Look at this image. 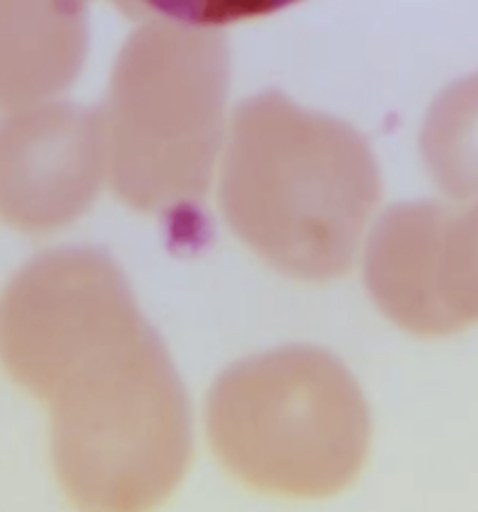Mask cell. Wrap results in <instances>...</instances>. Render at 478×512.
<instances>
[{"mask_svg": "<svg viewBox=\"0 0 478 512\" xmlns=\"http://www.w3.org/2000/svg\"><path fill=\"white\" fill-rule=\"evenodd\" d=\"M51 457L85 510H148L182 484L194 450L184 384L150 324L97 348L51 394Z\"/></svg>", "mask_w": 478, "mask_h": 512, "instance_id": "7a4b0ae2", "label": "cell"}, {"mask_svg": "<svg viewBox=\"0 0 478 512\" xmlns=\"http://www.w3.org/2000/svg\"><path fill=\"white\" fill-rule=\"evenodd\" d=\"M437 290L459 331L478 322V201L447 220Z\"/></svg>", "mask_w": 478, "mask_h": 512, "instance_id": "30bf717a", "label": "cell"}, {"mask_svg": "<svg viewBox=\"0 0 478 512\" xmlns=\"http://www.w3.org/2000/svg\"><path fill=\"white\" fill-rule=\"evenodd\" d=\"M206 428L223 467L256 491L329 498L358 479L372 421L336 356L288 346L244 358L213 384Z\"/></svg>", "mask_w": 478, "mask_h": 512, "instance_id": "277c9868", "label": "cell"}, {"mask_svg": "<svg viewBox=\"0 0 478 512\" xmlns=\"http://www.w3.org/2000/svg\"><path fill=\"white\" fill-rule=\"evenodd\" d=\"M227 87L223 29L148 20L128 37L102 107L109 177L126 206L191 223L223 145Z\"/></svg>", "mask_w": 478, "mask_h": 512, "instance_id": "3957f363", "label": "cell"}, {"mask_svg": "<svg viewBox=\"0 0 478 512\" xmlns=\"http://www.w3.org/2000/svg\"><path fill=\"white\" fill-rule=\"evenodd\" d=\"M145 319L124 271L104 249L58 247L27 261L0 295V363L49 401L80 360Z\"/></svg>", "mask_w": 478, "mask_h": 512, "instance_id": "5b68a950", "label": "cell"}, {"mask_svg": "<svg viewBox=\"0 0 478 512\" xmlns=\"http://www.w3.org/2000/svg\"><path fill=\"white\" fill-rule=\"evenodd\" d=\"M109 167L102 107L39 102L0 119V220L44 235L87 213Z\"/></svg>", "mask_w": 478, "mask_h": 512, "instance_id": "8992f818", "label": "cell"}, {"mask_svg": "<svg viewBox=\"0 0 478 512\" xmlns=\"http://www.w3.org/2000/svg\"><path fill=\"white\" fill-rule=\"evenodd\" d=\"M452 211L437 201H404L384 211L365 249L370 298L396 327L418 336L454 334L437 290V269Z\"/></svg>", "mask_w": 478, "mask_h": 512, "instance_id": "52a82bcc", "label": "cell"}, {"mask_svg": "<svg viewBox=\"0 0 478 512\" xmlns=\"http://www.w3.org/2000/svg\"><path fill=\"white\" fill-rule=\"evenodd\" d=\"M421 153L454 201L478 199V71L447 85L425 114Z\"/></svg>", "mask_w": 478, "mask_h": 512, "instance_id": "9c48e42d", "label": "cell"}, {"mask_svg": "<svg viewBox=\"0 0 478 512\" xmlns=\"http://www.w3.org/2000/svg\"><path fill=\"white\" fill-rule=\"evenodd\" d=\"M131 20H169L189 27H215L273 15L302 0H112Z\"/></svg>", "mask_w": 478, "mask_h": 512, "instance_id": "8fae6325", "label": "cell"}, {"mask_svg": "<svg viewBox=\"0 0 478 512\" xmlns=\"http://www.w3.org/2000/svg\"><path fill=\"white\" fill-rule=\"evenodd\" d=\"M380 196L377 157L346 121L276 90L232 112L220 206L232 232L276 271L300 281L351 271Z\"/></svg>", "mask_w": 478, "mask_h": 512, "instance_id": "6da1fadb", "label": "cell"}, {"mask_svg": "<svg viewBox=\"0 0 478 512\" xmlns=\"http://www.w3.org/2000/svg\"><path fill=\"white\" fill-rule=\"evenodd\" d=\"M87 46V0H0V109H25L68 90Z\"/></svg>", "mask_w": 478, "mask_h": 512, "instance_id": "ba28073f", "label": "cell"}]
</instances>
